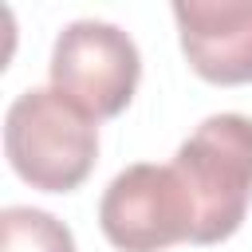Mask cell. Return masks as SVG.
I'll list each match as a JSON object with an SVG mask.
<instances>
[{
  "mask_svg": "<svg viewBox=\"0 0 252 252\" xmlns=\"http://www.w3.org/2000/svg\"><path fill=\"white\" fill-rule=\"evenodd\" d=\"M173 173L193 209V244L228 240L252 201V118L213 114L205 118L173 154Z\"/></svg>",
  "mask_w": 252,
  "mask_h": 252,
  "instance_id": "1",
  "label": "cell"
},
{
  "mask_svg": "<svg viewBox=\"0 0 252 252\" xmlns=\"http://www.w3.org/2000/svg\"><path fill=\"white\" fill-rule=\"evenodd\" d=\"M4 154L32 189L71 193L94 169L98 122L55 87H32L4 114Z\"/></svg>",
  "mask_w": 252,
  "mask_h": 252,
  "instance_id": "2",
  "label": "cell"
},
{
  "mask_svg": "<svg viewBox=\"0 0 252 252\" xmlns=\"http://www.w3.org/2000/svg\"><path fill=\"white\" fill-rule=\"evenodd\" d=\"M142 75L134 39L106 20H75L51 47V87L83 106L94 122L130 106Z\"/></svg>",
  "mask_w": 252,
  "mask_h": 252,
  "instance_id": "3",
  "label": "cell"
},
{
  "mask_svg": "<svg viewBox=\"0 0 252 252\" xmlns=\"http://www.w3.org/2000/svg\"><path fill=\"white\" fill-rule=\"evenodd\" d=\"M102 236L122 252H161L189 240L193 209L173 165H126L98 201Z\"/></svg>",
  "mask_w": 252,
  "mask_h": 252,
  "instance_id": "4",
  "label": "cell"
},
{
  "mask_svg": "<svg viewBox=\"0 0 252 252\" xmlns=\"http://www.w3.org/2000/svg\"><path fill=\"white\" fill-rule=\"evenodd\" d=\"M181 51L205 83H252V0H177Z\"/></svg>",
  "mask_w": 252,
  "mask_h": 252,
  "instance_id": "5",
  "label": "cell"
},
{
  "mask_svg": "<svg viewBox=\"0 0 252 252\" xmlns=\"http://www.w3.org/2000/svg\"><path fill=\"white\" fill-rule=\"evenodd\" d=\"M0 252H75V236L43 209L8 205L0 213Z\"/></svg>",
  "mask_w": 252,
  "mask_h": 252,
  "instance_id": "6",
  "label": "cell"
}]
</instances>
